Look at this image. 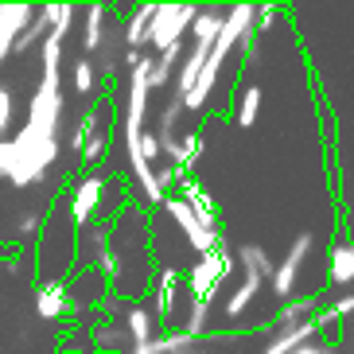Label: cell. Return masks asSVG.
<instances>
[{"mask_svg":"<svg viewBox=\"0 0 354 354\" xmlns=\"http://www.w3.org/2000/svg\"><path fill=\"white\" fill-rule=\"evenodd\" d=\"M234 269H238V261L230 257L226 245L214 250V253H207V257H198V265L187 272V284H191V292H195V300L210 304L214 300V292L222 288V281H226Z\"/></svg>","mask_w":354,"mask_h":354,"instance_id":"1","label":"cell"},{"mask_svg":"<svg viewBox=\"0 0 354 354\" xmlns=\"http://www.w3.org/2000/svg\"><path fill=\"white\" fill-rule=\"evenodd\" d=\"M195 24V8L191 4H176V8H156L152 28H148V43L156 47V55H164L167 47H179L183 32Z\"/></svg>","mask_w":354,"mask_h":354,"instance_id":"2","label":"cell"},{"mask_svg":"<svg viewBox=\"0 0 354 354\" xmlns=\"http://www.w3.org/2000/svg\"><path fill=\"white\" fill-rule=\"evenodd\" d=\"M331 284H354V241H339L331 250V269H327Z\"/></svg>","mask_w":354,"mask_h":354,"instance_id":"3","label":"cell"},{"mask_svg":"<svg viewBox=\"0 0 354 354\" xmlns=\"http://www.w3.org/2000/svg\"><path fill=\"white\" fill-rule=\"evenodd\" d=\"M241 269H245V277H257V281H265V277H272V265H269V253L257 250V245H245V250L238 253Z\"/></svg>","mask_w":354,"mask_h":354,"instance_id":"4","label":"cell"},{"mask_svg":"<svg viewBox=\"0 0 354 354\" xmlns=\"http://www.w3.org/2000/svg\"><path fill=\"white\" fill-rule=\"evenodd\" d=\"M257 292H261V281H257V277H245V281H241V288L226 300V315H241L253 304V296H257Z\"/></svg>","mask_w":354,"mask_h":354,"instance_id":"5","label":"cell"},{"mask_svg":"<svg viewBox=\"0 0 354 354\" xmlns=\"http://www.w3.org/2000/svg\"><path fill=\"white\" fill-rule=\"evenodd\" d=\"M257 113H261V86H250L238 102V125L250 129L253 121H257Z\"/></svg>","mask_w":354,"mask_h":354,"instance_id":"6","label":"cell"},{"mask_svg":"<svg viewBox=\"0 0 354 354\" xmlns=\"http://www.w3.org/2000/svg\"><path fill=\"white\" fill-rule=\"evenodd\" d=\"M312 245H315V238H312V234H300V238H296V245L288 250V257H284V265L300 272V265L308 261V253H312Z\"/></svg>","mask_w":354,"mask_h":354,"instance_id":"7","label":"cell"},{"mask_svg":"<svg viewBox=\"0 0 354 354\" xmlns=\"http://www.w3.org/2000/svg\"><path fill=\"white\" fill-rule=\"evenodd\" d=\"M63 308H66L63 288H47V292L39 296V312H47V315H63Z\"/></svg>","mask_w":354,"mask_h":354,"instance_id":"8","label":"cell"},{"mask_svg":"<svg viewBox=\"0 0 354 354\" xmlns=\"http://www.w3.org/2000/svg\"><path fill=\"white\" fill-rule=\"evenodd\" d=\"M312 319H315V331H319V335H331L335 327H339V315H335L331 308H319V312H315Z\"/></svg>","mask_w":354,"mask_h":354,"instance_id":"9","label":"cell"},{"mask_svg":"<svg viewBox=\"0 0 354 354\" xmlns=\"http://www.w3.org/2000/svg\"><path fill=\"white\" fill-rule=\"evenodd\" d=\"M74 86H78V90H90V86H94V66L78 63V71H74Z\"/></svg>","mask_w":354,"mask_h":354,"instance_id":"10","label":"cell"},{"mask_svg":"<svg viewBox=\"0 0 354 354\" xmlns=\"http://www.w3.org/2000/svg\"><path fill=\"white\" fill-rule=\"evenodd\" d=\"M292 354H327V343H319V339H312V343H304V346H296Z\"/></svg>","mask_w":354,"mask_h":354,"instance_id":"11","label":"cell"}]
</instances>
